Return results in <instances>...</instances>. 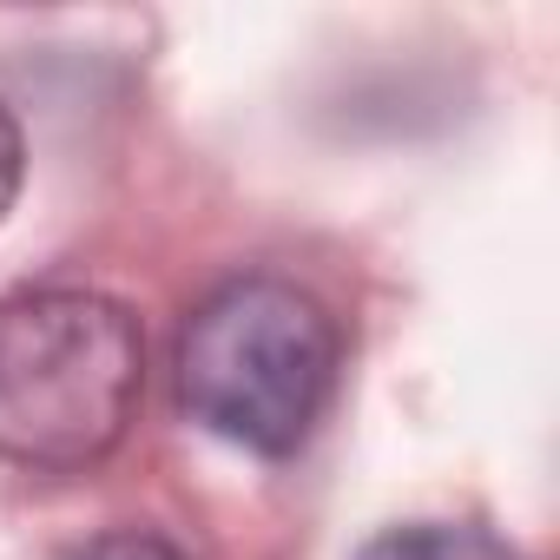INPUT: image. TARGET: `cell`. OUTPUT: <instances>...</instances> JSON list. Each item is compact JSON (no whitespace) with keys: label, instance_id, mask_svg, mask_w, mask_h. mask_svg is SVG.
Masks as SVG:
<instances>
[{"label":"cell","instance_id":"1","mask_svg":"<svg viewBox=\"0 0 560 560\" xmlns=\"http://www.w3.org/2000/svg\"><path fill=\"white\" fill-rule=\"evenodd\" d=\"M343 337L317 291L298 277L250 270L218 284L178 330V402L198 429L250 455H291L311 442L337 389Z\"/></svg>","mask_w":560,"mask_h":560},{"label":"cell","instance_id":"2","mask_svg":"<svg viewBox=\"0 0 560 560\" xmlns=\"http://www.w3.org/2000/svg\"><path fill=\"white\" fill-rule=\"evenodd\" d=\"M145 389L139 317L100 291L0 298V462L40 475L119 448Z\"/></svg>","mask_w":560,"mask_h":560},{"label":"cell","instance_id":"3","mask_svg":"<svg viewBox=\"0 0 560 560\" xmlns=\"http://www.w3.org/2000/svg\"><path fill=\"white\" fill-rule=\"evenodd\" d=\"M357 560H508V547L468 521H409V527L376 534Z\"/></svg>","mask_w":560,"mask_h":560},{"label":"cell","instance_id":"4","mask_svg":"<svg viewBox=\"0 0 560 560\" xmlns=\"http://www.w3.org/2000/svg\"><path fill=\"white\" fill-rule=\"evenodd\" d=\"M86 560H191V553H178L165 534H145V527H119V534H100V540L86 547Z\"/></svg>","mask_w":560,"mask_h":560},{"label":"cell","instance_id":"5","mask_svg":"<svg viewBox=\"0 0 560 560\" xmlns=\"http://www.w3.org/2000/svg\"><path fill=\"white\" fill-rule=\"evenodd\" d=\"M21 178H27V145H21V126H14L8 100H0V218L14 211V198H21Z\"/></svg>","mask_w":560,"mask_h":560}]
</instances>
